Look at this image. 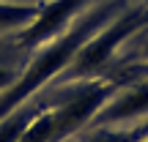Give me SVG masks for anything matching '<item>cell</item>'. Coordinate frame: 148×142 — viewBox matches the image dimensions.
I'll return each instance as SVG.
<instances>
[{
  "label": "cell",
  "mask_w": 148,
  "mask_h": 142,
  "mask_svg": "<svg viewBox=\"0 0 148 142\" xmlns=\"http://www.w3.org/2000/svg\"><path fill=\"white\" fill-rule=\"evenodd\" d=\"M137 142H148V137H143V139H137Z\"/></svg>",
  "instance_id": "obj_13"
},
{
  "label": "cell",
  "mask_w": 148,
  "mask_h": 142,
  "mask_svg": "<svg viewBox=\"0 0 148 142\" xmlns=\"http://www.w3.org/2000/svg\"><path fill=\"white\" fill-rule=\"evenodd\" d=\"M121 3L123 0H112V3H107V5L93 8L90 14H85L77 25H71L66 33H60L58 38H52V41L44 44L41 49H36L33 60L27 63V69L16 77V82L11 85L8 90L0 93V120H5L14 109H19V107L25 104L33 93H38L44 85L55 82V79L60 77V71L71 63V58L79 52V47H82L99 27H104L118 11H123Z\"/></svg>",
  "instance_id": "obj_1"
},
{
  "label": "cell",
  "mask_w": 148,
  "mask_h": 142,
  "mask_svg": "<svg viewBox=\"0 0 148 142\" xmlns=\"http://www.w3.org/2000/svg\"><path fill=\"white\" fill-rule=\"evenodd\" d=\"M143 58L148 60V41H145V47H143Z\"/></svg>",
  "instance_id": "obj_12"
},
{
  "label": "cell",
  "mask_w": 148,
  "mask_h": 142,
  "mask_svg": "<svg viewBox=\"0 0 148 142\" xmlns=\"http://www.w3.org/2000/svg\"><path fill=\"white\" fill-rule=\"evenodd\" d=\"M79 142H137V126H88Z\"/></svg>",
  "instance_id": "obj_7"
},
{
  "label": "cell",
  "mask_w": 148,
  "mask_h": 142,
  "mask_svg": "<svg viewBox=\"0 0 148 142\" xmlns=\"http://www.w3.org/2000/svg\"><path fill=\"white\" fill-rule=\"evenodd\" d=\"M148 25V5H134V8L118 11L104 27L93 33L88 41L79 47V52L71 58V63L60 71V77L55 79V85H71L82 82V79L99 77V71L112 60L115 49L126 41L132 33H137L140 27Z\"/></svg>",
  "instance_id": "obj_2"
},
{
  "label": "cell",
  "mask_w": 148,
  "mask_h": 142,
  "mask_svg": "<svg viewBox=\"0 0 148 142\" xmlns=\"http://www.w3.org/2000/svg\"><path fill=\"white\" fill-rule=\"evenodd\" d=\"M41 11V3H8L0 0V30H14L22 27L25 30Z\"/></svg>",
  "instance_id": "obj_6"
},
{
  "label": "cell",
  "mask_w": 148,
  "mask_h": 142,
  "mask_svg": "<svg viewBox=\"0 0 148 142\" xmlns=\"http://www.w3.org/2000/svg\"><path fill=\"white\" fill-rule=\"evenodd\" d=\"M16 142H52V104L36 112V118Z\"/></svg>",
  "instance_id": "obj_9"
},
{
  "label": "cell",
  "mask_w": 148,
  "mask_h": 142,
  "mask_svg": "<svg viewBox=\"0 0 148 142\" xmlns=\"http://www.w3.org/2000/svg\"><path fill=\"white\" fill-rule=\"evenodd\" d=\"M143 137H148V118L137 126V139H143Z\"/></svg>",
  "instance_id": "obj_11"
},
{
  "label": "cell",
  "mask_w": 148,
  "mask_h": 142,
  "mask_svg": "<svg viewBox=\"0 0 148 142\" xmlns=\"http://www.w3.org/2000/svg\"><path fill=\"white\" fill-rule=\"evenodd\" d=\"M118 90H121V82L107 77H90L66 85V96L52 104V142H63L66 137L85 131L93 123L96 112Z\"/></svg>",
  "instance_id": "obj_3"
},
{
  "label": "cell",
  "mask_w": 148,
  "mask_h": 142,
  "mask_svg": "<svg viewBox=\"0 0 148 142\" xmlns=\"http://www.w3.org/2000/svg\"><path fill=\"white\" fill-rule=\"evenodd\" d=\"M85 5H88V0H47V3H41L38 16L22 30L19 44L25 49H33V52L41 49L44 44H49L52 38H58L60 33L69 30L66 25H69Z\"/></svg>",
  "instance_id": "obj_4"
},
{
  "label": "cell",
  "mask_w": 148,
  "mask_h": 142,
  "mask_svg": "<svg viewBox=\"0 0 148 142\" xmlns=\"http://www.w3.org/2000/svg\"><path fill=\"white\" fill-rule=\"evenodd\" d=\"M148 118V79L143 77L140 82L118 90L99 112H96L90 126H123L126 120Z\"/></svg>",
  "instance_id": "obj_5"
},
{
  "label": "cell",
  "mask_w": 148,
  "mask_h": 142,
  "mask_svg": "<svg viewBox=\"0 0 148 142\" xmlns=\"http://www.w3.org/2000/svg\"><path fill=\"white\" fill-rule=\"evenodd\" d=\"M16 77H19V74H14L11 69H0V93H3V90H8L11 85L16 82Z\"/></svg>",
  "instance_id": "obj_10"
},
{
  "label": "cell",
  "mask_w": 148,
  "mask_h": 142,
  "mask_svg": "<svg viewBox=\"0 0 148 142\" xmlns=\"http://www.w3.org/2000/svg\"><path fill=\"white\" fill-rule=\"evenodd\" d=\"M36 107H25L22 104L19 109H14L5 120H0V142H16L22 137V131H25L27 126H30V120L36 118Z\"/></svg>",
  "instance_id": "obj_8"
}]
</instances>
